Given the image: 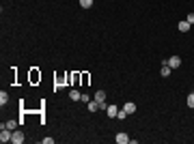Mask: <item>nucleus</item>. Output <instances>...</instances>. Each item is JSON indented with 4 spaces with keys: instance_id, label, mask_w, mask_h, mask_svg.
Returning a JSON list of instances; mask_svg holds the SVG:
<instances>
[{
    "instance_id": "1",
    "label": "nucleus",
    "mask_w": 194,
    "mask_h": 144,
    "mask_svg": "<svg viewBox=\"0 0 194 144\" xmlns=\"http://www.w3.org/2000/svg\"><path fill=\"white\" fill-rule=\"evenodd\" d=\"M11 138H13V131L11 129H7V127H2V133H0V142H11Z\"/></svg>"
},
{
    "instance_id": "2",
    "label": "nucleus",
    "mask_w": 194,
    "mask_h": 144,
    "mask_svg": "<svg viewBox=\"0 0 194 144\" xmlns=\"http://www.w3.org/2000/svg\"><path fill=\"white\" fill-rule=\"evenodd\" d=\"M67 80H69V73H63V75H58V78H56V82H54V88H56V90H58V88H63Z\"/></svg>"
},
{
    "instance_id": "3",
    "label": "nucleus",
    "mask_w": 194,
    "mask_h": 144,
    "mask_svg": "<svg viewBox=\"0 0 194 144\" xmlns=\"http://www.w3.org/2000/svg\"><path fill=\"white\" fill-rule=\"evenodd\" d=\"M166 62L171 65V69H177V67H181V58H179V56H171V58H168Z\"/></svg>"
},
{
    "instance_id": "4",
    "label": "nucleus",
    "mask_w": 194,
    "mask_h": 144,
    "mask_svg": "<svg viewBox=\"0 0 194 144\" xmlns=\"http://www.w3.org/2000/svg\"><path fill=\"white\" fill-rule=\"evenodd\" d=\"M190 26H192V24H190L188 19H181V22L177 24V28H179L181 32H188V30H190Z\"/></svg>"
},
{
    "instance_id": "5",
    "label": "nucleus",
    "mask_w": 194,
    "mask_h": 144,
    "mask_svg": "<svg viewBox=\"0 0 194 144\" xmlns=\"http://www.w3.org/2000/svg\"><path fill=\"white\" fill-rule=\"evenodd\" d=\"M106 112H108V116H110V118H116V114H119V108H116V105H112V103H108Z\"/></svg>"
},
{
    "instance_id": "6",
    "label": "nucleus",
    "mask_w": 194,
    "mask_h": 144,
    "mask_svg": "<svg viewBox=\"0 0 194 144\" xmlns=\"http://www.w3.org/2000/svg\"><path fill=\"white\" fill-rule=\"evenodd\" d=\"M114 140H116L119 144H127V142H130L127 133H123V131H121V133H116V136H114Z\"/></svg>"
},
{
    "instance_id": "7",
    "label": "nucleus",
    "mask_w": 194,
    "mask_h": 144,
    "mask_svg": "<svg viewBox=\"0 0 194 144\" xmlns=\"http://www.w3.org/2000/svg\"><path fill=\"white\" fill-rule=\"evenodd\" d=\"M11 142H15V144H22V142H24V133H22V131H13V138H11Z\"/></svg>"
},
{
    "instance_id": "8",
    "label": "nucleus",
    "mask_w": 194,
    "mask_h": 144,
    "mask_svg": "<svg viewBox=\"0 0 194 144\" xmlns=\"http://www.w3.org/2000/svg\"><path fill=\"white\" fill-rule=\"evenodd\" d=\"M95 101H97V103H106V92H104V90H97V92H95Z\"/></svg>"
},
{
    "instance_id": "9",
    "label": "nucleus",
    "mask_w": 194,
    "mask_h": 144,
    "mask_svg": "<svg viewBox=\"0 0 194 144\" xmlns=\"http://www.w3.org/2000/svg\"><path fill=\"white\" fill-rule=\"evenodd\" d=\"M160 73H162V78H168V75H171V65H168V62H164V67H162V71H160Z\"/></svg>"
},
{
    "instance_id": "10",
    "label": "nucleus",
    "mask_w": 194,
    "mask_h": 144,
    "mask_svg": "<svg viewBox=\"0 0 194 144\" xmlns=\"http://www.w3.org/2000/svg\"><path fill=\"white\" fill-rule=\"evenodd\" d=\"M123 110H125L127 114H134V112H136V103H125V105H123Z\"/></svg>"
},
{
    "instance_id": "11",
    "label": "nucleus",
    "mask_w": 194,
    "mask_h": 144,
    "mask_svg": "<svg viewBox=\"0 0 194 144\" xmlns=\"http://www.w3.org/2000/svg\"><path fill=\"white\" fill-rule=\"evenodd\" d=\"M2 127H7V129L15 131V127H17V121H7V123H2Z\"/></svg>"
},
{
    "instance_id": "12",
    "label": "nucleus",
    "mask_w": 194,
    "mask_h": 144,
    "mask_svg": "<svg viewBox=\"0 0 194 144\" xmlns=\"http://www.w3.org/2000/svg\"><path fill=\"white\" fill-rule=\"evenodd\" d=\"M69 97H71V101H78V99H82V95H80L78 90H71V92H69Z\"/></svg>"
},
{
    "instance_id": "13",
    "label": "nucleus",
    "mask_w": 194,
    "mask_h": 144,
    "mask_svg": "<svg viewBox=\"0 0 194 144\" xmlns=\"http://www.w3.org/2000/svg\"><path fill=\"white\" fill-rule=\"evenodd\" d=\"M80 7L82 9H91L93 7V0H80Z\"/></svg>"
},
{
    "instance_id": "14",
    "label": "nucleus",
    "mask_w": 194,
    "mask_h": 144,
    "mask_svg": "<svg viewBox=\"0 0 194 144\" xmlns=\"http://www.w3.org/2000/svg\"><path fill=\"white\" fill-rule=\"evenodd\" d=\"M95 110H99V103L97 101H88V112H95Z\"/></svg>"
},
{
    "instance_id": "15",
    "label": "nucleus",
    "mask_w": 194,
    "mask_h": 144,
    "mask_svg": "<svg viewBox=\"0 0 194 144\" xmlns=\"http://www.w3.org/2000/svg\"><path fill=\"white\" fill-rule=\"evenodd\" d=\"M7 101H9V95H7V92L2 90V92H0V103H2V105H5Z\"/></svg>"
},
{
    "instance_id": "16",
    "label": "nucleus",
    "mask_w": 194,
    "mask_h": 144,
    "mask_svg": "<svg viewBox=\"0 0 194 144\" xmlns=\"http://www.w3.org/2000/svg\"><path fill=\"white\" fill-rule=\"evenodd\" d=\"M125 116H127V112H125V110H119V114H116L119 121H125Z\"/></svg>"
},
{
    "instance_id": "17",
    "label": "nucleus",
    "mask_w": 194,
    "mask_h": 144,
    "mask_svg": "<svg viewBox=\"0 0 194 144\" xmlns=\"http://www.w3.org/2000/svg\"><path fill=\"white\" fill-rule=\"evenodd\" d=\"M188 105H190V108H194V92H192V95H188Z\"/></svg>"
},
{
    "instance_id": "18",
    "label": "nucleus",
    "mask_w": 194,
    "mask_h": 144,
    "mask_svg": "<svg viewBox=\"0 0 194 144\" xmlns=\"http://www.w3.org/2000/svg\"><path fill=\"white\" fill-rule=\"evenodd\" d=\"M185 19H188L190 24H194V13H190V15H185Z\"/></svg>"
}]
</instances>
